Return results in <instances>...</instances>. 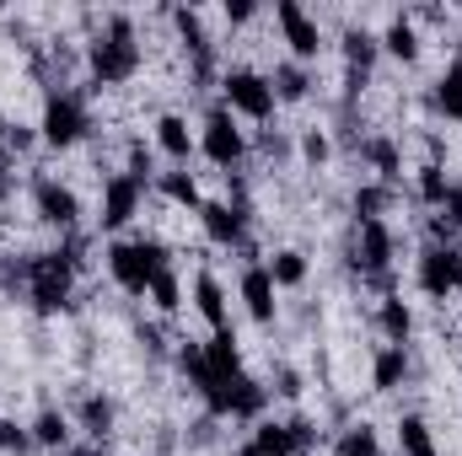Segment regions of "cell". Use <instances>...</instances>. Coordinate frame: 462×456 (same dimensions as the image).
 <instances>
[{
    "label": "cell",
    "instance_id": "obj_13",
    "mask_svg": "<svg viewBox=\"0 0 462 456\" xmlns=\"http://www.w3.org/2000/svg\"><path fill=\"white\" fill-rule=\"evenodd\" d=\"M151 140H156V150H162L172 167H189V161H194V150H199V140L189 134V118L178 114V108L156 114V123H151Z\"/></svg>",
    "mask_w": 462,
    "mask_h": 456
},
{
    "label": "cell",
    "instance_id": "obj_16",
    "mask_svg": "<svg viewBox=\"0 0 462 456\" xmlns=\"http://www.w3.org/2000/svg\"><path fill=\"white\" fill-rule=\"evenodd\" d=\"M414 306L403 301V296H387V301H376V333H382V343H398V349H409V339H414Z\"/></svg>",
    "mask_w": 462,
    "mask_h": 456
},
{
    "label": "cell",
    "instance_id": "obj_6",
    "mask_svg": "<svg viewBox=\"0 0 462 456\" xmlns=\"http://www.w3.org/2000/svg\"><path fill=\"white\" fill-rule=\"evenodd\" d=\"M199 156L216 167V172H242V161H247V134L236 129V118L221 108V97L210 103V114H205V129H199Z\"/></svg>",
    "mask_w": 462,
    "mask_h": 456
},
{
    "label": "cell",
    "instance_id": "obj_12",
    "mask_svg": "<svg viewBox=\"0 0 462 456\" xmlns=\"http://www.w3.org/2000/svg\"><path fill=\"white\" fill-rule=\"evenodd\" d=\"M189 296H194V312L210 323V333H221L231 328V306H226V285H221V274L205 263V269H194V285H189Z\"/></svg>",
    "mask_w": 462,
    "mask_h": 456
},
{
    "label": "cell",
    "instance_id": "obj_8",
    "mask_svg": "<svg viewBox=\"0 0 462 456\" xmlns=\"http://www.w3.org/2000/svg\"><path fill=\"white\" fill-rule=\"evenodd\" d=\"M145 199H151V188H145V183H134V178L114 172V178L103 183V194H97V221H92V226L103 231V236H118L124 226H134V221H140Z\"/></svg>",
    "mask_w": 462,
    "mask_h": 456
},
{
    "label": "cell",
    "instance_id": "obj_24",
    "mask_svg": "<svg viewBox=\"0 0 462 456\" xmlns=\"http://www.w3.org/2000/svg\"><path fill=\"white\" fill-rule=\"evenodd\" d=\"M0 451L5 456H32V435H27V424L22 419H11V414H0Z\"/></svg>",
    "mask_w": 462,
    "mask_h": 456
},
{
    "label": "cell",
    "instance_id": "obj_2",
    "mask_svg": "<svg viewBox=\"0 0 462 456\" xmlns=\"http://www.w3.org/2000/svg\"><path fill=\"white\" fill-rule=\"evenodd\" d=\"M92 134H97V114H92L87 92H54V97L38 103V140L49 150H60V156L81 150Z\"/></svg>",
    "mask_w": 462,
    "mask_h": 456
},
{
    "label": "cell",
    "instance_id": "obj_4",
    "mask_svg": "<svg viewBox=\"0 0 462 456\" xmlns=\"http://www.w3.org/2000/svg\"><path fill=\"white\" fill-rule=\"evenodd\" d=\"M81 215H87V205H81L76 183H60L49 172H32V221L38 226L70 236V231H81Z\"/></svg>",
    "mask_w": 462,
    "mask_h": 456
},
{
    "label": "cell",
    "instance_id": "obj_1",
    "mask_svg": "<svg viewBox=\"0 0 462 456\" xmlns=\"http://www.w3.org/2000/svg\"><path fill=\"white\" fill-rule=\"evenodd\" d=\"M167 258H172V252H167L156 236H145V231H134V236H114V242L103 247L108 279H114L124 296H145V290L156 285V274H162V269H172Z\"/></svg>",
    "mask_w": 462,
    "mask_h": 456
},
{
    "label": "cell",
    "instance_id": "obj_7",
    "mask_svg": "<svg viewBox=\"0 0 462 456\" xmlns=\"http://www.w3.org/2000/svg\"><path fill=\"white\" fill-rule=\"evenodd\" d=\"M274 27H280V43L296 54V65H312L328 54V32L312 11H301L296 0H274Z\"/></svg>",
    "mask_w": 462,
    "mask_h": 456
},
{
    "label": "cell",
    "instance_id": "obj_11",
    "mask_svg": "<svg viewBox=\"0 0 462 456\" xmlns=\"http://www.w3.org/2000/svg\"><path fill=\"white\" fill-rule=\"evenodd\" d=\"M409 381H414V354L398 349V343H376V349H371V392H376V397H393V392L409 387Z\"/></svg>",
    "mask_w": 462,
    "mask_h": 456
},
{
    "label": "cell",
    "instance_id": "obj_15",
    "mask_svg": "<svg viewBox=\"0 0 462 456\" xmlns=\"http://www.w3.org/2000/svg\"><path fill=\"white\" fill-rule=\"evenodd\" d=\"M376 38H382V54H393L398 65H420L425 59V38H420V27H414L409 11H393V22Z\"/></svg>",
    "mask_w": 462,
    "mask_h": 456
},
{
    "label": "cell",
    "instance_id": "obj_14",
    "mask_svg": "<svg viewBox=\"0 0 462 456\" xmlns=\"http://www.w3.org/2000/svg\"><path fill=\"white\" fill-rule=\"evenodd\" d=\"M151 194H156L162 205H172V210H183V215H199V205H205V188H199V178H194L189 167H172V172H156V183H151Z\"/></svg>",
    "mask_w": 462,
    "mask_h": 456
},
{
    "label": "cell",
    "instance_id": "obj_18",
    "mask_svg": "<svg viewBox=\"0 0 462 456\" xmlns=\"http://www.w3.org/2000/svg\"><path fill=\"white\" fill-rule=\"evenodd\" d=\"M263 269H269L274 290H301V285L312 279V258H307L301 247H274V252L263 258Z\"/></svg>",
    "mask_w": 462,
    "mask_h": 456
},
{
    "label": "cell",
    "instance_id": "obj_21",
    "mask_svg": "<svg viewBox=\"0 0 462 456\" xmlns=\"http://www.w3.org/2000/svg\"><path fill=\"white\" fill-rule=\"evenodd\" d=\"M334 456H382V435H376V424H371V419H355L349 430H339Z\"/></svg>",
    "mask_w": 462,
    "mask_h": 456
},
{
    "label": "cell",
    "instance_id": "obj_10",
    "mask_svg": "<svg viewBox=\"0 0 462 456\" xmlns=\"http://www.w3.org/2000/svg\"><path fill=\"white\" fill-rule=\"evenodd\" d=\"M236 296H242V306H247V317H253L258 328H274V323H280V301H274L280 290H274V279H269V269H263V263L242 269Z\"/></svg>",
    "mask_w": 462,
    "mask_h": 456
},
{
    "label": "cell",
    "instance_id": "obj_17",
    "mask_svg": "<svg viewBox=\"0 0 462 456\" xmlns=\"http://www.w3.org/2000/svg\"><path fill=\"white\" fill-rule=\"evenodd\" d=\"M269 87H274V103H307L318 92V76L307 65H296V59H274Z\"/></svg>",
    "mask_w": 462,
    "mask_h": 456
},
{
    "label": "cell",
    "instance_id": "obj_23",
    "mask_svg": "<svg viewBox=\"0 0 462 456\" xmlns=\"http://www.w3.org/2000/svg\"><path fill=\"white\" fill-rule=\"evenodd\" d=\"M296 150H301V161H307L312 172H323V167L334 161V140H328V129H323V123H307V129H301V140H296Z\"/></svg>",
    "mask_w": 462,
    "mask_h": 456
},
{
    "label": "cell",
    "instance_id": "obj_3",
    "mask_svg": "<svg viewBox=\"0 0 462 456\" xmlns=\"http://www.w3.org/2000/svg\"><path fill=\"white\" fill-rule=\"evenodd\" d=\"M221 108H226V114L253 118V123H263V129H269L274 114H280L269 76L253 70V65H226V70H221Z\"/></svg>",
    "mask_w": 462,
    "mask_h": 456
},
{
    "label": "cell",
    "instance_id": "obj_20",
    "mask_svg": "<svg viewBox=\"0 0 462 456\" xmlns=\"http://www.w3.org/2000/svg\"><path fill=\"white\" fill-rule=\"evenodd\" d=\"M430 103H436V114L452 118V123H462V54L436 76V92H430Z\"/></svg>",
    "mask_w": 462,
    "mask_h": 456
},
{
    "label": "cell",
    "instance_id": "obj_9",
    "mask_svg": "<svg viewBox=\"0 0 462 456\" xmlns=\"http://www.w3.org/2000/svg\"><path fill=\"white\" fill-rule=\"evenodd\" d=\"M76 424H81V435H87V441L114 446V441H118V397H114V392H103V387L81 392V397H76Z\"/></svg>",
    "mask_w": 462,
    "mask_h": 456
},
{
    "label": "cell",
    "instance_id": "obj_22",
    "mask_svg": "<svg viewBox=\"0 0 462 456\" xmlns=\"http://www.w3.org/2000/svg\"><path fill=\"white\" fill-rule=\"evenodd\" d=\"M145 296H151V312L156 317H178L183 312V279H178V269H162Z\"/></svg>",
    "mask_w": 462,
    "mask_h": 456
},
{
    "label": "cell",
    "instance_id": "obj_5",
    "mask_svg": "<svg viewBox=\"0 0 462 456\" xmlns=\"http://www.w3.org/2000/svg\"><path fill=\"white\" fill-rule=\"evenodd\" d=\"M414 285H420V296L436 301V306L457 301L462 296V247H436V242H425L420 258H414Z\"/></svg>",
    "mask_w": 462,
    "mask_h": 456
},
{
    "label": "cell",
    "instance_id": "obj_19",
    "mask_svg": "<svg viewBox=\"0 0 462 456\" xmlns=\"http://www.w3.org/2000/svg\"><path fill=\"white\" fill-rule=\"evenodd\" d=\"M27 435H32V446H38V451H65V446H70V414H65V408H54V403H43V408L32 414Z\"/></svg>",
    "mask_w": 462,
    "mask_h": 456
}]
</instances>
